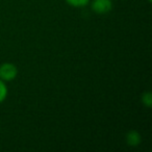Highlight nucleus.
Here are the masks:
<instances>
[{
    "instance_id": "nucleus-4",
    "label": "nucleus",
    "mask_w": 152,
    "mask_h": 152,
    "mask_svg": "<svg viewBox=\"0 0 152 152\" xmlns=\"http://www.w3.org/2000/svg\"><path fill=\"white\" fill-rule=\"evenodd\" d=\"M67 4L71 5L73 7H85L90 4L91 0H65Z\"/></svg>"
},
{
    "instance_id": "nucleus-2",
    "label": "nucleus",
    "mask_w": 152,
    "mask_h": 152,
    "mask_svg": "<svg viewBox=\"0 0 152 152\" xmlns=\"http://www.w3.org/2000/svg\"><path fill=\"white\" fill-rule=\"evenodd\" d=\"M92 11L98 15H105L113 10L112 0H93L90 1Z\"/></svg>"
},
{
    "instance_id": "nucleus-1",
    "label": "nucleus",
    "mask_w": 152,
    "mask_h": 152,
    "mask_svg": "<svg viewBox=\"0 0 152 152\" xmlns=\"http://www.w3.org/2000/svg\"><path fill=\"white\" fill-rule=\"evenodd\" d=\"M18 75V68L12 63H4L0 66V79L3 81H13Z\"/></svg>"
},
{
    "instance_id": "nucleus-3",
    "label": "nucleus",
    "mask_w": 152,
    "mask_h": 152,
    "mask_svg": "<svg viewBox=\"0 0 152 152\" xmlns=\"http://www.w3.org/2000/svg\"><path fill=\"white\" fill-rule=\"evenodd\" d=\"M125 141H126L127 145L130 146V147H137L142 142V137L139 131L130 130L126 133Z\"/></svg>"
},
{
    "instance_id": "nucleus-5",
    "label": "nucleus",
    "mask_w": 152,
    "mask_h": 152,
    "mask_svg": "<svg viewBox=\"0 0 152 152\" xmlns=\"http://www.w3.org/2000/svg\"><path fill=\"white\" fill-rule=\"evenodd\" d=\"M7 93H9V90H7V87L5 85V81L0 79V104L7 99Z\"/></svg>"
},
{
    "instance_id": "nucleus-6",
    "label": "nucleus",
    "mask_w": 152,
    "mask_h": 152,
    "mask_svg": "<svg viewBox=\"0 0 152 152\" xmlns=\"http://www.w3.org/2000/svg\"><path fill=\"white\" fill-rule=\"evenodd\" d=\"M142 102L145 106L147 107H151L152 106V95H151V92H145L143 93L142 95Z\"/></svg>"
},
{
    "instance_id": "nucleus-7",
    "label": "nucleus",
    "mask_w": 152,
    "mask_h": 152,
    "mask_svg": "<svg viewBox=\"0 0 152 152\" xmlns=\"http://www.w3.org/2000/svg\"><path fill=\"white\" fill-rule=\"evenodd\" d=\"M147 1H148V2H151V1H152V0H147Z\"/></svg>"
}]
</instances>
